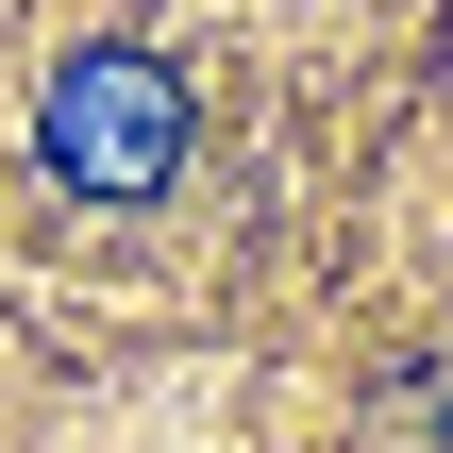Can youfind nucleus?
Here are the masks:
<instances>
[{"mask_svg":"<svg viewBox=\"0 0 453 453\" xmlns=\"http://www.w3.org/2000/svg\"><path fill=\"white\" fill-rule=\"evenodd\" d=\"M34 151H50V185H84V202H151V185L185 168V67L134 50V34L67 50V67L34 84Z\"/></svg>","mask_w":453,"mask_h":453,"instance_id":"nucleus-1","label":"nucleus"}]
</instances>
